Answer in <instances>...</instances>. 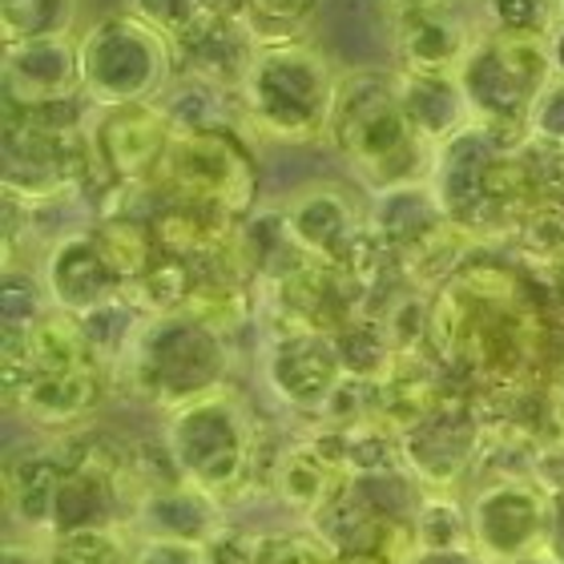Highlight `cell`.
<instances>
[{"instance_id":"cell-5","label":"cell","mask_w":564,"mask_h":564,"mask_svg":"<svg viewBox=\"0 0 564 564\" xmlns=\"http://www.w3.org/2000/svg\"><path fill=\"white\" fill-rule=\"evenodd\" d=\"M395 45L408 73H456L476 48V33L452 0H427L400 9Z\"/></svg>"},{"instance_id":"cell-13","label":"cell","mask_w":564,"mask_h":564,"mask_svg":"<svg viewBox=\"0 0 564 564\" xmlns=\"http://www.w3.org/2000/svg\"><path fill=\"white\" fill-rule=\"evenodd\" d=\"M492 33L508 36H549L561 21V0H484Z\"/></svg>"},{"instance_id":"cell-6","label":"cell","mask_w":564,"mask_h":564,"mask_svg":"<svg viewBox=\"0 0 564 564\" xmlns=\"http://www.w3.org/2000/svg\"><path fill=\"white\" fill-rule=\"evenodd\" d=\"M4 77H9V94L29 106L69 97L82 85V45L69 36L9 45L4 48Z\"/></svg>"},{"instance_id":"cell-14","label":"cell","mask_w":564,"mask_h":564,"mask_svg":"<svg viewBox=\"0 0 564 564\" xmlns=\"http://www.w3.org/2000/svg\"><path fill=\"white\" fill-rule=\"evenodd\" d=\"M141 21L162 29L165 36H186L202 21H210V0H130Z\"/></svg>"},{"instance_id":"cell-18","label":"cell","mask_w":564,"mask_h":564,"mask_svg":"<svg viewBox=\"0 0 564 564\" xmlns=\"http://www.w3.org/2000/svg\"><path fill=\"white\" fill-rule=\"evenodd\" d=\"M388 4H395V9H412V4H427V0H388Z\"/></svg>"},{"instance_id":"cell-16","label":"cell","mask_w":564,"mask_h":564,"mask_svg":"<svg viewBox=\"0 0 564 564\" xmlns=\"http://www.w3.org/2000/svg\"><path fill=\"white\" fill-rule=\"evenodd\" d=\"M311 9H315V0H250V12H259L267 21H282V24L303 21Z\"/></svg>"},{"instance_id":"cell-3","label":"cell","mask_w":564,"mask_h":564,"mask_svg":"<svg viewBox=\"0 0 564 564\" xmlns=\"http://www.w3.org/2000/svg\"><path fill=\"white\" fill-rule=\"evenodd\" d=\"M343 153L376 186H412V174L427 162V141L403 113L395 85H351L335 101Z\"/></svg>"},{"instance_id":"cell-12","label":"cell","mask_w":564,"mask_h":564,"mask_svg":"<svg viewBox=\"0 0 564 564\" xmlns=\"http://www.w3.org/2000/svg\"><path fill=\"white\" fill-rule=\"evenodd\" d=\"M274 484H279V496L291 508H318L335 488V471L315 447H291L279 459Z\"/></svg>"},{"instance_id":"cell-11","label":"cell","mask_w":564,"mask_h":564,"mask_svg":"<svg viewBox=\"0 0 564 564\" xmlns=\"http://www.w3.org/2000/svg\"><path fill=\"white\" fill-rule=\"evenodd\" d=\"M73 17H77V0H0L4 48L69 36Z\"/></svg>"},{"instance_id":"cell-9","label":"cell","mask_w":564,"mask_h":564,"mask_svg":"<svg viewBox=\"0 0 564 564\" xmlns=\"http://www.w3.org/2000/svg\"><path fill=\"white\" fill-rule=\"evenodd\" d=\"M206 150H210V162H202V150L194 133L189 141L174 145L170 150V165H174V174L182 177V186L198 189L206 198H218V202H230L235 206L238 194L247 189V174H242V165L230 150H226V141H214L206 138Z\"/></svg>"},{"instance_id":"cell-8","label":"cell","mask_w":564,"mask_h":564,"mask_svg":"<svg viewBox=\"0 0 564 564\" xmlns=\"http://www.w3.org/2000/svg\"><path fill=\"white\" fill-rule=\"evenodd\" d=\"M162 145H165V113H158V109L126 106L106 126V133H101V150H106L109 165L126 177L141 174L145 165H153Z\"/></svg>"},{"instance_id":"cell-15","label":"cell","mask_w":564,"mask_h":564,"mask_svg":"<svg viewBox=\"0 0 564 564\" xmlns=\"http://www.w3.org/2000/svg\"><path fill=\"white\" fill-rule=\"evenodd\" d=\"M532 126L541 133H549V138L564 141V82L561 77H553L549 89L541 94V101L532 106Z\"/></svg>"},{"instance_id":"cell-1","label":"cell","mask_w":564,"mask_h":564,"mask_svg":"<svg viewBox=\"0 0 564 564\" xmlns=\"http://www.w3.org/2000/svg\"><path fill=\"white\" fill-rule=\"evenodd\" d=\"M242 101L250 121L279 141H311L339 101V82L315 45L271 41L250 53L242 69Z\"/></svg>"},{"instance_id":"cell-2","label":"cell","mask_w":564,"mask_h":564,"mask_svg":"<svg viewBox=\"0 0 564 564\" xmlns=\"http://www.w3.org/2000/svg\"><path fill=\"white\" fill-rule=\"evenodd\" d=\"M77 45L82 89L101 106H141L170 77V36L141 21L138 12H109Z\"/></svg>"},{"instance_id":"cell-4","label":"cell","mask_w":564,"mask_h":564,"mask_svg":"<svg viewBox=\"0 0 564 564\" xmlns=\"http://www.w3.org/2000/svg\"><path fill=\"white\" fill-rule=\"evenodd\" d=\"M468 113L484 121L529 118L532 106L553 82V61L544 36L488 33L476 41L464 65L456 69Z\"/></svg>"},{"instance_id":"cell-19","label":"cell","mask_w":564,"mask_h":564,"mask_svg":"<svg viewBox=\"0 0 564 564\" xmlns=\"http://www.w3.org/2000/svg\"><path fill=\"white\" fill-rule=\"evenodd\" d=\"M561 17H564V0H561Z\"/></svg>"},{"instance_id":"cell-17","label":"cell","mask_w":564,"mask_h":564,"mask_svg":"<svg viewBox=\"0 0 564 564\" xmlns=\"http://www.w3.org/2000/svg\"><path fill=\"white\" fill-rule=\"evenodd\" d=\"M544 45H549V61H553V77H561L564 82V17L549 29Z\"/></svg>"},{"instance_id":"cell-7","label":"cell","mask_w":564,"mask_h":564,"mask_svg":"<svg viewBox=\"0 0 564 564\" xmlns=\"http://www.w3.org/2000/svg\"><path fill=\"white\" fill-rule=\"evenodd\" d=\"M395 94L423 141L456 138L468 118V101H464L456 73H400Z\"/></svg>"},{"instance_id":"cell-10","label":"cell","mask_w":564,"mask_h":564,"mask_svg":"<svg viewBox=\"0 0 564 564\" xmlns=\"http://www.w3.org/2000/svg\"><path fill=\"white\" fill-rule=\"evenodd\" d=\"M286 230H291L303 247L330 254V250L351 238V214L347 202L330 189H306L303 198H294V206L286 210Z\"/></svg>"}]
</instances>
